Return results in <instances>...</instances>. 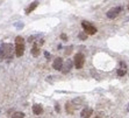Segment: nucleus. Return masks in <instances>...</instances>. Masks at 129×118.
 Segmentation results:
<instances>
[{"label":"nucleus","mask_w":129,"mask_h":118,"mask_svg":"<svg viewBox=\"0 0 129 118\" xmlns=\"http://www.w3.org/2000/svg\"><path fill=\"white\" fill-rule=\"evenodd\" d=\"M127 73V64L124 62H120V67H119V69H117V75L120 76H124Z\"/></svg>","instance_id":"1a4fd4ad"},{"label":"nucleus","mask_w":129,"mask_h":118,"mask_svg":"<svg viewBox=\"0 0 129 118\" xmlns=\"http://www.w3.org/2000/svg\"><path fill=\"white\" fill-rule=\"evenodd\" d=\"M128 8H129V5H128Z\"/></svg>","instance_id":"a878e982"},{"label":"nucleus","mask_w":129,"mask_h":118,"mask_svg":"<svg viewBox=\"0 0 129 118\" xmlns=\"http://www.w3.org/2000/svg\"><path fill=\"white\" fill-rule=\"evenodd\" d=\"M95 118H99V117H95Z\"/></svg>","instance_id":"393cba45"},{"label":"nucleus","mask_w":129,"mask_h":118,"mask_svg":"<svg viewBox=\"0 0 129 118\" xmlns=\"http://www.w3.org/2000/svg\"><path fill=\"white\" fill-rule=\"evenodd\" d=\"M24 53V43H15V48H14V54L20 57L22 56Z\"/></svg>","instance_id":"423d86ee"},{"label":"nucleus","mask_w":129,"mask_h":118,"mask_svg":"<svg viewBox=\"0 0 129 118\" xmlns=\"http://www.w3.org/2000/svg\"><path fill=\"white\" fill-rule=\"evenodd\" d=\"M81 27L84 28L85 33L86 34H90V35H94L96 33V28L94 27L93 25L91 22H87V21H81Z\"/></svg>","instance_id":"7ed1b4c3"},{"label":"nucleus","mask_w":129,"mask_h":118,"mask_svg":"<svg viewBox=\"0 0 129 118\" xmlns=\"http://www.w3.org/2000/svg\"><path fill=\"white\" fill-rule=\"evenodd\" d=\"M3 60H4V55L1 53V50H0V61H3Z\"/></svg>","instance_id":"5701e85b"},{"label":"nucleus","mask_w":129,"mask_h":118,"mask_svg":"<svg viewBox=\"0 0 129 118\" xmlns=\"http://www.w3.org/2000/svg\"><path fill=\"white\" fill-rule=\"evenodd\" d=\"M62 66H63V58L62 57H56L52 62V68L55 70H60L62 69Z\"/></svg>","instance_id":"0eeeda50"},{"label":"nucleus","mask_w":129,"mask_h":118,"mask_svg":"<svg viewBox=\"0 0 129 118\" xmlns=\"http://www.w3.org/2000/svg\"><path fill=\"white\" fill-rule=\"evenodd\" d=\"M15 27L22 28V27H23V24H22V22H21V24H15Z\"/></svg>","instance_id":"6ab92c4d"},{"label":"nucleus","mask_w":129,"mask_h":118,"mask_svg":"<svg viewBox=\"0 0 129 118\" xmlns=\"http://www.w3.org/2000/svg\"><path fill=\"white\" fill-rule=\"evenodd\" d=\"M60 39H62V40H66V39H68V36H66L65 34H62V35H60Z\"/></svg>","instance_id":"412c9836"},{"label":"nucleus","mask_w":129,"mask_h":118,"mask_svg":"<svg viewBox=\"0 0 129 118\" xmlns=\"http://www.w3.org/2000/svg\"><path fill=\"white\" fill-rule=\"evenodd\" d=\"M39 4H40L39 1H33V3L30 4L29 6H28L27 8H26V14H30V13H31V12L34 11V9L36 8V7L39 6Z\"/></svg>","instance_id":"9d476101"},{"label":"nucleus","mask_w":129,"mask_h":118,"mask_svg":"<svg viewBox=\"0 0 129 118\" xmlns=\"http://www.w3.org/2000/svg\"><path fill=\"white\" fill-rule=\"evenodd\" d=\"M33 112L35 115H41L43 112V108L41 104H34L33 105Z\"/></svg>","instance_id":"f8f14e48"},{"label":"nucleus","mask_w":129,"mask_h":118,"mask_svg":"<svg viewBox=\"0 0 129 118\" xmlns=\"http://www.w3.org/2000/svg\"><path fill=\"white\" fill-rule=\"evenodd\" d=\"M127 111H129V104L127 105Z\"/></svg>","instance_id":"b1692460"},{"label":"nucleus","mask_w":129,"mask_h":118,"mask_svg":"<svg viewBox=\"0 0 129 118\" xmlns=\"http://www.w3.org/2000/svg\"><path fill=\"white\" fill-rule=\"evenodd\" d=\"M122 6H117V7H114V8H111L109 11H108L107 13H106V15H107L108 19H115L117 16V15L120 14L121 12H122Z\"/></svg>","instance_id":"20e7f679"},{"label":"nucleus","mask_w":129,"mask_h":118,"mask_svg":"<svg viewBox=\"0 0 129 118\" xmlns=\"http://www.w3.org/2000/svg\"><path fill=\"white\" fill-rule=\"evenodd\" d=\"M71 53H72V46H70V47L65 48V52H64V54L65 55H70Z\"/></svg>","instance_id":"a211bd4d"},{"label":"nucleus","mask_w":129,"mask_h":118,"mask_svg":"<svg viewBox=\"0 0 129 118\" xmlns=\"http://www.w3.org/2000/svg\"><path fill=\"white\" fill-rule=\"evenodd\" d=\"M92 112H93V110L91 109V108H85V109L81 111L80 116H81V118H90V116L92 115Z\"/></svg>","instance_id":"9b49d317"},{"label":"nucleus","mask_w":129,"mask_h":118,"mask_svg":"<svg viewBox=\"0 0 129 118\" xmlns=\"http://www.w3.org/2000/svg\"><path fill=\"white\" fill-rule=\"evenodd\" d=\"M72 67H73V62H72V60H66L65 62H63V66H62L60 71H62L63 74H68L70 70L72 69Z\"/></svg>","instance_id":"39448f33"},{"label":"nucleus","mask_w":129,"mask_h":118,"mask_svg":"<svg viewBox=\"0 0 129 118\" xmlns=\"http://www.w3.org/2000/svg\"><path fill=\"white\" fill-rule=\"evenodd\" d=\"M31 55L35 56V57L40 55V48H39V46L36 45V43L33 46V48H31Z\"/></svg>","instance_id":"ddd939ff"},{"label":"nucleus","mask_w":129,"mask_h":118,"mask_svg":"<svg viewBox=\"0 0 129 118\" xmlns=\"http://www.w3.org/2000/svg\"><path fill=\"white\" fill-rule=\"evenodd\" d=\"M15 43H24V40L22 36H16L15 37Z\"/></svg>","instance_id":"dca6fc26"},{"label":"nucleus","mask_w":129,"mask_h":118,"mask_svg":"<svg viewBox=\"0 0 129 118\" xmlns=\"http://www.w3.org/2000/svg\"><path fill=\"white\" fill-rule=\"evenodd\" d=\"M24 117V113L23 112H15V113H13L12 118H23Z\"/></svg>","instance_id":"2eb2a0df"},{"label":"nucleus","mask_w":129,"mask_h":118,"mask_svg":"<svg viewBox=\"0 0 129 118\" xmlns=\"http://www.w3.org/2000/svg\"><path fill=\"white\" fill-rule=\"evenodd\" d=\"M79 39H80V40H86L87 39V34L85 33V32H81V33H79Z\"/></svg>","instance_id":"f3484780"},{"label":"nucleus","mask_w":129,"mask_h":118,"mask_svg":"<svg viewBox=\"0 0 129 118\" xmlns=\"http://www.w3.org/2000/svg\"><path fill=\"white\" fill-rule=\"evenodd\" d=\"M55 110H56L57 112L60 111V108H59V105H58V104H56V105H55Z\"/></svg>","instance_id":"aec40b11"},{"label":"nucleus","mask_w":129,"mask_h":118,"mask_svg":"<svg viewBox=\"0 0 129 118\" xmlns=\"http://www.w3.org/2000/svg\"><path fill=\"white\" fill-rule=\"evenodd\" d=\"M1 53L4 55V58H12L13 57V54H14V48L11 43H4L0 48Z\"/></svg>","instance_id":"f257e3e1"},{"label":"nucleus","mask_w":129,"mask_h":118,"mask_svg":"<svg viewBox=\"0 0 129 118\" xmlns=\"http://www.w3.org/2000/svg\"><path fill=\"white\" fill-rule=\"evenodd\" d=\"M75 67L77 68V69H81L83 68V66H84L85 63V56L84 54H81V53H77V54L75 55Z\"/></svg>","instance_id":"f03ea898"},{"label":"nucleus","mask_w":129,"mask_h":118,"mask_svg":"<svg viewBox=\"0 0 129 118\" xmlns=\"http://www.w3.org/2000/svg\"><path fill=\"white\" fill-rule=\"evenodd\" d=\"M65 109H66V111L69 112V113H72V112H73V110H75V108H72V104L71 103H66Z\"/></svg>","instance_id":"4468645a"},{"label":"nucleus","mask_w":129,"mask_h":118,"mask_svg":"<svg viewBox=\"0 0 129 118\" xmlns=\"http://www.w3.org/2000/svg\"><path fill=\"white\" fill-rule=\"evenodd\" d=\"M44 55H45V57L47 58H50V54H49L48 52H44Z\"/></svg>","instance_id":"4be33fe9"},{"label":"nucleus","mask_w":129,"mask_h":118,"mask_svg":"<svg viewBox=\"0 0 129 118\" xmlns=\"http://www.w3.org/2000/svg\"><path fill=\"white\" fill-rule=\"evenodd\" d=\"M71 104L73 105L75 109H78V108H80V106L84 104V98H83V97H77V98H75V100L72 101Z\"/></svg>","instance_id":"6e6552de"}]
</instances>
